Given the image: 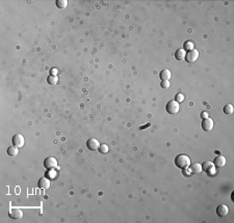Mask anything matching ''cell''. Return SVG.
I'll return each mask as SVG.
<instances>
[{"label":"cell","instance_id":"obj_1","mask_svg":"<svg viewBox=\"0 0 234 223\" xmlns=\"http://www.w3.org/2000/svg\"><path fill=\"white\" fill-rule=\"evenodd\" d=\"M174 162H175V165L180 169H186L187 167L190 165L189 157L186 156V155H184V154L177 155L176 158H175V160H174Z\"/></svg>","mask_w":234,"mask_h":223},{"label":"cell","instance_id":"obj_2","mask_svg":"<svg viewBox=\"0 0 234 223\" xmlns=\"http://www.w3.org/2000/svg\"><path fill=\"white\" fill-rule=\"evenodd\" d=\"M165 110H167V112L168 114H177L180 110V105L175 100L170 101L165 105Z\"/></svg>","mask_w":234,"mask_h":223},{"label":"cell","instance_id":"obj_3","mask_svg":"<svg viewBox=\"0 0 234 223\" xmlns=\"http://www.w3.org/2000/svg\"><path fill=\"white\" fill-rule=\"evenodd\" d=\"M198 58H199V51L196 50V49H193V50H189L186 52V54H185L186 63H193L198 60Z\"/></svg>","mask_w":234,"mask_h":223},{"label":"cell","instance_id":"obj_4","mask_svg":"<svg viewBox=\"0 0 234 223\" xmlns=\"http://www.w3.org/2000/svg\"><path fill=\"white\" fill-rule=\"evenodd\" d=\"M44 167L48 170H53L57 167V160L53 157H48L44 160Z\"/></svg>","mask_w":234,"mask_h":223},{"label":"cell","instance_id":"obj_5","mask_svg":"<svg viewBox=\"0 0 234 223\" xmlns=\"http://www.w3.org/2000/svg\"><path fill=\"white\" fill-rule=\"evenodd\" d=\"M213 120H212L210 117H206V118H203L202 120V129L204 130L205 132H209L211 131L212 129H213Z\"/></svg>","mask_w":234,"mask_h":223},{"label":"cell","instance_id":"obj_6","mask_svg":"<svg viewBox=\"0 0 234 223\" xmlns=\"http://www.w3.org/2000/svg\"><path fill=\"white\" fill-rule=\"evenodd\" d=\"M12 145H15V146L17 147H22L25 143V139L23 137V135L21 134H16L14 137L12 139Z\"/></svg>","mask_w":234,"mask_h":223},{"label":"cell","instance_id":"obj_7","mask_svg":"<svg viewBox=\"0 0 234 223\" xmlns=\"http://www.w3.org/2000/svg\"><path fill=\"white\" fill-rule=\"evenodd\" d=\"M8 215H9V217H11L12 219L19 220V219H21L22 217H23V212H22L20 209H17V207H12V209L9 210Z\"/></svg>","mask_w":234,"mask_h":223},{"label":"cell","instance_id":"obj_8","mask_svg":"<svg viewBox=\"0 0 234 223\" xmlns=\"http://www.w3.org/2000/svg\"><path fill=\"white\" fill-rule=\"evenodd\" d=\"M86 147L90 151H97L100 147V142L96 138H90L86 141Z\"/></svg>","mask_w":234,"mask_h":223},{"label":"cell","instance_id":"obj_9","mask_svg":"<svg viewBox=\"0 0 234 223\" xmlns=\"http://www.w3.org/2000/svg\"><path fill=\"white\" fill-rule=\"evenodd\" d=\"M215 170V166L213 162H209V161H206L202 164V171H205L206 173H213Z\"/></svg>","mask_w":234,"mask_h":223},{"label":"cell","instance_id":"obj_10","mask_svg":"<svg viewBox=\"0 0 234 223\" xmlns=\"http://www.w3.org/2000/svg\"><path fill=\"white\" fill-rule=\"evenodd\" d=\"M226 163H227L226 158H225L224 156H221V155L217 157H215V159L213 161L214 166L217 167V168H223V167L226 165Z\"/></svg>","mask_w":234,"mask_h":223},{"label":"cell","instance_id":"obj_11","mask_svg":"<svg viewBox=\"0 0 234 223\" xmlns=\"http://www.w3.org/2000/svg\"><path fill=\"white\" fill-rule=\"evenodd\" d=\"M228 213H229V209H228L226 204H220V206H217V214L220 217H226L228 215Z\"/></svg>","mask_w":234,"mask_h":223},{"label":"cell","instance_id":"obj_12","mask_svg":"<svg viewBox=\"0 0 234 223\" xmlns=\"http://www.w3.org/2000/svg\"><path fill=\"white\" fill-rule=\"evenodd\" d=\"M51 185V182H50L49 179L47 178H41L37 182V187L41 189H48Z\"/></svg>","mask_w":234,"mask_h":223},{"label":"cell","instance_id":"obj_13","mask_svg":"<svg viewBox=\"0 0 234 223\" xmlns=\"http://www.w3.org/2000/svg\"><path fill=\"white\" fill-rule=\"evenodd\" d=\"M171 77H172L171 71L168 69H163L159 73V78L161 79V81H168L171 79Z\"/></svg>","mask_w":234,"mask_h":223},{"label":"cell","instance_id":"obj_14","mask_svg":"<svg viewBox=\"0 0 234 223\" xmlns=\"http://www.w3.org/2000/svg\"><path fill=\"white\" fill-rule=\"evenodd\" d=\"M202 171V165L200 163H193L192 165H190V168H189V172L193 173V174H198Z\"/></svg>","mask_w":234,"mask_h":223},{"label":"cell","instance_id":"obj_15","mask_svg":"<svg viewBox=\"0 0 234 223\" xmlns=\"http://www.w3.org/2000/svg\"><path fill=\"white\" fill-rule=\"evenodd\" d=\"M185 54H186V52L184 49H179V50H177L175 52V58H176L177 60H184L185 59Z\"/></svg>","mask_w":234,"mask_h":223},{"label":"cell","instance_id":"obj_16","mask_svg":"<svg viewBox=\"0 0 234 223\" xmlns=\"http://www.w3.org/2000/svg\"><path fill=\"white\" fill-rule=\"evenodd\" d=\"M19 154V147L15 146V145H12V146H9L7 148V155L11 157H15L17 156V155Z\"/></svg>","mask_w":234,"mask_h":223},{"label":"cell","instance_id":"obj_17","mask_svg":"<svg viewBox=\"0 0 234 223\" xmlns=\"http://www.w3.org/2000/svg\"><path fill=\"white\" fill-rule=\"evenodd\" d=\"M56 7L59 10H64L68 7V0H56Z\"/></svg>","mask_w":234,"mask_h":223},{"label":"cell","instance_id":"obj_18","mask_svg":"<svg viewBox=\"0 0 234 223\" xmlns=\"http://www.w3.org/2000/svg\"><path fill=\"white\" fill-rule=\"evenodd\" d=\"M47 81H48L50 85H55L56 83L58 82V78H57V76H55V75H50L48 77V79H47Z\"/></svg>","mask_w":234,"mask_h":223},{"label":"cell","instance_id":"obj_19","mask_svg":"<svg viewBox=\"0 0 234 223\" xmlns=\"http://www.w3.org/2000/svg\"><path fill=\"white\" fill-rule=\"evenodd\" d=\"M233 105L232 104H227L226 106L224 107V109H223V111H224V113L225 114H232L233 113Z\"/></svg>","mask_w":234,"mask_h":223},{"label":"cell","instance_id":"obj_20","mask_svg":"<svg viewBox=\"0 0 234 223\" xmlns=\"http://www.w3.org/2000/svg\"><path fill=\"white\" fill-rule=\"evenodd\" d=\"M108 151H109L108 145H106V144H100L99 151H100L101 154H107Z\"/></svg>","mask_w":234,"mask_h":223},{"label":"cell","instance_id":"obj_21","mask_svg":"<svg viewBox=\"0 0 234 223\" xmlns=\"http://www.w3.org/2000/svg\"><path fill=\"white\" fill-rule=\"evenodd\" d=\"M184 50H187V51H189V50H193V42H185L184 43Z\"/></svg>","mask_w":234,"mask_h":223},{"label":"cell","instance_id":"obj_22","mask_svg":"<svg viewBox=\"0 0 234 223\" xmlns=\"http://www.w3.org/2000/svg\"><path fill=\"white\" fill-rule=\"evenodd\" d=\"M175 101L178 102V103H181V102L184 101V95L182 94H177L175 95Z\"/></svg>","mask_w":234,"mask_h":223},{"label":"cell","instance_id":"obj_23","mask_svg":"<svg viewBox=\"0 0 234 223\" xmlns=\"http://www.w3.org/2000/svg\"><path fill=\"white\" fill-rule=\"evenodd\" d=\"M160 86L163 89H168V87H170V81H161Z\"/></svg>","mask_w":234,"mask_h":223},{"label":"cell","instance_id":"obj_24","mask_svg":"<svg viewBox=\"0 0 234 223\" xmlns=\"http://www.w3.org/2000/svg\"><path fill=\"white\" fill-rule=\"evenodd\" d=\"M57 72H58L57 69H51V71H50V73H51V74H50V75H55L56 76Z\"/></svg>","mask_w":234,"mask_h":223},{"label":"cell","instance_id":"obj_25","mask_svg":"<svg viewBox=\"0 0 234 223\" xmlns=\"http://www.w3.org/2000/svg\"><path fill=\"white\" fill-rule=\"evenodd\" d=\"M201 117H202V118H206V117H208V112H206V111L202 112L201 113Z\"/></svg>","mask_w":234,"mask_h":223}]
</instances>
